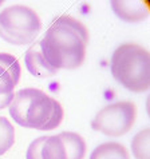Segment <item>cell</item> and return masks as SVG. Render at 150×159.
<instances>
[{"label": "cell", "mask_w": 150, "mask_h": 159, "mask_svg": "<svg viewBox=\"0 0 150 159\" xmlns=\"http://www.w3.org/2000/svg\"><path fill=\"white\" fill-rule=\"evenodd\" d=\"M42 52L55 70H75L85 63L89 30L82 21L62 15L52 21L42 39Z\"/></svg>", "instance_id": "obj_1"}, {"label": "cell", "mask_w": 150, "mask_h": 159, "mask_svg": "<svg viewBox=\"0 0 150 159\" xmlns=\"http://www.w3.org/2000/svg\"><path fill=\"white\" fill-rule=\"evenodd\" d=\"M58 135L64 144L67 159H85L87 146L86 140L81 135L71 131H63Z\"/></svg>", "instance_id": "obj_9"}, {"label": "cell", "mask_w": 150, "mask_h": 159, "mask_svg": "<svg viewBox=\"0 0 150 159\" xmlns=\"http://www.w3.org/2000/svg\"><path fill=\"white\" fill-rule=\"evenodd\" d=\"M90 159H129V152L121 143L106 142L94 148Z\"/></svg>", "instance_id": "obj_11"}, {"label": "cell", "mask_w": 150, "mask_h": 159, "mask_svg": "<svg viewBox=\"0 0 150 159\" xmlns=\"http://www.w3.org/2000/svg\"><path fill=\"white\" fill-rule=\"evenodd\" d=\"M8 111L17 125L39 131L55 130L64 116L59 102L38 88H23L15 92Z\"/></svg>", "instance_id": "obj_2"}, {"label": "cell", "mask_w": 150, "mask_h": 159, "mask_svg": "<svg viewBox=\"0 0 150 159\" xmlns=\"http://www.w3.org/2000/svg\"><path fill=\"white\" fill-rule=\"evenodd\" d=\"M111 74L131 92H143L150 87V54L137 43H123L111 56Z\"/></svg>", "instance_id": "obj_3"}, {"label": "cell", "mask_w": 150, "mask_h": 159, "mask_svg": "<svg viewBox=\"0 0 150 159\" xmlns=\"http://www.w3.org/2000/svg\"><path fill=\"white\" fill-rule=\"evenodd\" d=\"M111 8L120 19L129 23H138L149 16L148 2H127V0H113Z\"/></svg>", "instance_id": "obj_8"}, {"label": "cell", "mask_w": 150, "mask_h": 159, "mask_svg": "<svg viewBox=\"0 0 150 159\" xmlns=\"http://www.w3.org/2000/svg\"><path fill=\"white\" fill-rule=\"evenodd\" d=\"M150 129H143L131 140V152L135 159H150Z\"/></svg>", "instance_id": "obj_12"}, {"label": "cell", "mask_w": 150, "mask_h": 159, "mask_svg": "<svg viewBox=\"0 0 150 159\" xmlns=\"http://www.w3.org/2000/svg\"><path fill=\"white\" fill-rule=\"evenodd\" d=\"M14 95L15 92H11V94H7V95H0V110L10 107V104L12 103V99H14Z\"/></svg>", "instance_id": "obj_14"}, {"label": "cell", "mask_w": 150, "mask_h": 159, "mask_svg": "<svg viewBox=\"0 0 150 159\" xmlns=\"http://www.w3.org/2000/svg\"><path fill=\"white\" fill-rule=\"evenodd\" d=\"M42 20L31 7L14 4L0 12V38L14 46H28L40 32Z\"/></svg>", "instance_id": "obj_4"}, {"label": "cell", "mask_w": 150, "mask_h": 159, "mask_svg": "<svg viewBox=\"0 0 150 159\" xmlns=\"http://www.w3.org/2000/svg\"><path fill=\"white\" fill-rule=\"evenodd\" d=\"M40 159H67L64 144L59 135H45L40 146Z\"/></svg>", "instance_id": "obj_10"}, {"label": "cell", "mask_w": 150, "mask_h": 159, "mask_svg": "<svg viewBox=\"0 0 150 159\" xmlns=\"http://www.w3.org/2000/svg\"><path fill=\"white\" fill-rule=\"evenodd\" d=\"M24 63L28 72L35 78H51L58 74V70L52 68L43 56L40 40L34 43L27 50L24 55Z\"/></svg>", "instance_id": "obj_7"}, {"label": "cell", "mask_w": 150, "mask_h": 159, "mask_svg": "<svg viewBox=\"0 0 150 159\" xmlns=\"http://www.w3.org/2000/svg\"><path fill=\"white\" fill-rule=\"evenodd\" d=\"M137 119V106L130 100L117 102L99 110L91 122L92 130L107 136H122L131 130Z\"/></svg>", "instance_id": "obj_5"}, {"label": "cell", "mask_w": 150, "mask_h": 159, "mask_svg": "<svg viewBox=\"0 0 150 159\" xmlns=\"http://www.w3.org/2000/svg\"><path fill=\"white\" fill-rule=\"evenodd\" d=\"M20 63L14 55L0 52V95L14 92L20 80Z\"/></svg>", "instance_id": "obj_6"}, {"label": "cell", "mask_w": 150, "mask_h": 159, "mask_svg": "<svg viewBox=\"0 0 150 159\" xmlns=\"http://www.w3.org/2000/svg\"><path fill=\"white\" fill-rule=\"evenodd\" d=\"M15 143V129L6 116H0V155H4Z\"/></svg>", "instance_id": "obj_13"}]
</instances>
